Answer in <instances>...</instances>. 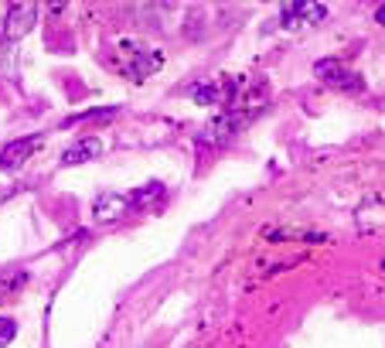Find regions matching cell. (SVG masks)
<instances>
[{
	"label": "cell",
	"mask_w": 385,
	"mask_h": 348,
	"mask_svg": "<svg viewBox=\"0 0 385 348\" xmlns=\"http://www.w3.org/2000/svg\"><path fill=\"white\" fill-rule=\"evenodd\" d=\"M160 65H164L160 51H147L137 41H120V72H123L126 79L143 82L147 76H154Z\"/></svg>",
	"instance_id": "cell-1"
},
{
	"label": "cell",
	"mask_w": 385,
	"mask_h": 348,
	"mask_svg": "<svg viewBox=\"0 0 385 348\" xmlns=\"http://www.w3.org/2000/svg\"><path fill=\"white\" fill-rule=\"evenodd\" d=\"M34 21H38V7L34 4H14V7H7V17H4V38H24V34L34 28Z\"/></svg>",
	"instance_id": "cell-2"
},
{
	"label": "cell",
	"mask_w": 385,
	"mask_h": 348,
	"mask_svg": "<svg viewBox=\"0 0 385 348\" xmlns=\"http://www.w3.org/2000/svg\"><path fill=\"white\" fill-rule=\"evenodd\" d=\"M38 147H41V137H17V140H11L4 150H0V168H4V171L24 168L28 158H31Z\"/></svg>",
	"instance_id": "cell-3"
},
{
	"label": "cell",
	"mask_w": 385,
	"mask_h": 348,
	"mask_svg": "<svg viewBox=\"0 0 385 348\" xmlns=\"http://www.w3.org/2000/svg\"><path fill=\"white\" fill-rule=\"evenodd\" d=\"M232 96H235V86L229 79L201 82V86L191 89V99L201 103V106H225V103H232Z\"/></svg>",
	"instance_id": "cell-4"
},
{
	"label": "cell",
	"mask_w": 385,
	"mask_h": 348,
	"mask_svg": "<svg viewBox=\"0 0 385 348\" xmlns=\"http://www.w3.org/2000/svg\"><path fill=\"white\" fill-rule=\"evenodd\" d=\"M324 17H327V11H324L321 4H290L283 11V24L290 31H300V28H310V24H317Z\"/></svg>",
	"instance_id": "cell-5"
},
{
	"label": "cell",
	"mask_w": 385,
	"mask_h": 348,
	"mask_svg": "<svg viewBox=\"0 0 385 348\" xmlns=\"http://www.w3.org/2000/svg\"><path fill=\"white\" fill-rule=\"evenodd\" d=\"M130 208V195H116V191H103L93 205V219L96 222H116L123 219V212Z\"/></svg>",
	"instance_id": "cell-6"
},
{
	"label": "cell",
	"mask_w": 385,
	"mask_h": 348,
	"mask_svg": "<svg viewBox=\"0 0 385 348\" xmlns=\"http://www.w3.org/2000/svg\"><path fill=\"white\" fill-rule=\"evenodd\" d=\"M314 76L324 82H331V86H338V89H358V86H361V79H358L354 72H348L341 62H331V58H324V62L314 65Z\"/></svg>",
	"instance_id": "cell-7"
},
{
	"label": "cell",
	"mask_w": 385,
	"mask_h": 348,
	"mask_svg": "<svg viewBox=\"0 0 385 348\" xmlns=\"http://www.w3.org/2000/svg\"><path fill=\"white\" fill-rule=\"evenodd\" d=\"M103 154V140L99 137H78L72 147L62 150V164L65 168H76V164H89L93 158Z\"/></svg>",
	"instance_id": "cell-8"
},
{
	"label": "cell",
	"mask_w": 385,
	"mask_h": 348,
	"mask_svg": "<svg viewBox=\"0 0 385 348\" xmlns=\"http://www.w3.org/2000/svg\"><path fill=\"white\" fill-rule=\"evenodd\" d=\"M28 284V273L24 270H11V273H0V304H7L11 297H17V290Z\"/></svg>",
	"instance_id": "cell-9"
},
{
	"label": "cell",
	"mask_w": 385,
	"mask_h": 348,
	"mask_svg": "<svg viewBox=\"0 0 385 348\" xmlns=\"http://www.w3.org/2000/svg\"><path fill=\"white\" fill-rule=\"evenodd\" d=\"M164 198V185L160 181H150V185H143L130 195V208H147L150 202H160Z\"/></svg>",
	"instance_id": "cell-10"
},
{
	"label": "cell",
	"mask_w": 385,
	"mask_h": 348,
	"mask_svg": "<svg viewBox=\"0 0 385 348\" xmlns=\"http://www.w3.org/2000/svg\"><path fill=\"white\" fill-rule=\"evenodd\" d=\"M17 338V321H11V317H0V348L11 345Z\"/></svg>",
	"instance_id": "cell-11"
},
{
	"label": "cell",
	"mask_w": 385,
	"mask_h": 348,
	"mask_svg": "<svg viewBox=\"0 0 385 348\" xmlns=\"http://www.w3.org/2000/svg\"><path fill=\"white\" fill-rule=\"evenodd\" d=\"M266 236L270 239H321V236H314V232H293V229H270Z\"/></svg>",
	"instance_id": "cell-12"
},
{
	"label": "cell",
	"mask_w": 385,
	"mask_h": 348,
	"mask_svg": "<svg viewBox=\"0 0 385 348\" xmlns=\"http://www.w3.org/2000/svg\"><path fill=\"white\" fill-rule=\"evenodd\" d=\"M375 21H379V24H385V4L379 7V11H375Z\"/></svg>",
	"instance_id": "cell-13"
}]
</instances>
